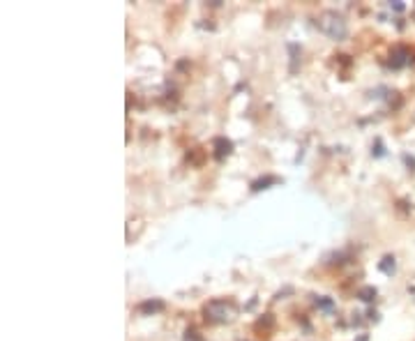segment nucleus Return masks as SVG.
<instances>
[{
  "label": "nucleus",
  "instance_id": "f257e3e1",
  "mask_svg": "<svg viewBox=\"0 0 415 341\" xmlns=\"http://www.w3.org/2000/svg\"><path fill=\"white\" fill-rule=\"evenodd\" d=\"M319 28L332 39H344L346 37V21L337 12H325L319 18Z\"/></svg>",
  "mask_w": 415,
  "mask_h": 341
},
{
  "label": "nucleus",
  "instance_id": "f03ea898",
  "mask_svg": "<svg viewBox=\"0 0 415 341\" xmlns=\"http://www.w3.org/2000/svg\"><path fill=\"white\" fill-rule=\"evenodd\" d=\"M205 314H208V318L215 321V323H226V321H231V316H233V307L226 305L224 300H215V302H210V305L205 307Z\"/></svg>",
  "mask_w": 415,
  "mask_h": 341
},
{
  "label": "nucleus",
  "instance_id": "7ed1b4c3",
  "mask_svg": "<svg viewBox=\"0 0 415 341\" xmlns=\"http://www.w3.org/2000/svg\"><path fill=\"white\" fill-rule=\"evenodd\" d=\"M217 145H219V150H217V157L229 155V150H231V143H229V141H224V138H217Z\"/></svg>",
  "mask_w": 415,
  "mask_h": 341
},
{
  "label": "nucleus",
  "instance_id": "20e7f679",
  "mask_svg": "<svg viewBox=\"0 0 415 341\" xmlns=\"http://www.w3.org/2000/svg\"><path fill=\"white\" fill-rule=\"evenodd\" d=\"M141 309H162V302H145L141 305Z\"/></svg>",
  "mask_w": 415,
  "mask_h": 341
},
{
  "label": "nucleus",
  "instance_id": "39448f33",
  "mask_svg": "<svg viewBox=\"0 0 415 341\" xmlns=\"http://www.w3.org/2000/svg\"><path fill=\"white\" fill-rule=\"evenodd\" d=\"M185 341H203V339H201V337H199V335H196V332H187Z\"/></svg>",
  "mask_w": 415,
  "mask_h": 341
},
{
  "label": "nucleus",
  "instance_id": "423d86ee",
  "mask_svg": "<svg viewBox=\"0 0 415 341\" xmlns=\"http://www.w3.org/2000/svg\"><path fill=\"white\" fill-rule=\"evenodd\" d=\"M319 305L323 307V309H332V302H330V300H319Z\"/></svg>",
  "mask_w": 415,
  "mask_h": 341
}]
</instances>
